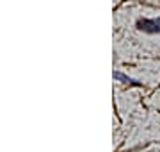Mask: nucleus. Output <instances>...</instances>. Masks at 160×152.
<instances>
[{
  "mask_svg": "<svg viewBox=\"0 0 160 152\" xmlns=\"http://www.w3.org/2000/svg\"><path fill=\"white\" fill-rule=\"evenodd\" d=\"M137 29L142 30V32L155 34V32H160V25H158L157 20H139L137 22Z\"/></svg>",
  "mask_w": 160,
  "mask_h": 152,
  "instance_id": "obj_1",
  "label": "nucleus"
},
{
  "mask_svg": "<svg viewBox=\"0 0 160 152\" xmlns=\"http://www.w3.org/2000/svg\"><path fill=\"white\" fill-rule=\"evenodd\" d=\"M114 79H116V81H123V82H133V81L130 79V77L123 75L121 72H116V73H114Z\"/></svg>",
  "mask_w": 160,
  "mask_h": 152,
  "instance_id": "obj_2",
  "label": "nucleus"
},
{
  "mask_svg": "<svg viewBox=\"0 0 160 152\" xmlns=\"http://www.w3.org/2000/svg\"><path fill=\"white\" fill-rule=\"evenodd\" d=\"M157 22H158V25H160V18H157Z\"/></svg>",
  "mask_w": 160,
  "mask_h": 152,
  "instance_id": "obj_3",
  "label": "nucleus"
}]
</instances>
